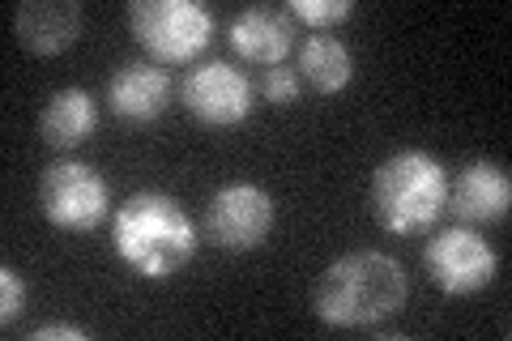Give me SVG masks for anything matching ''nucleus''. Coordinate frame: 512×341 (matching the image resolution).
Wrapping results in <instances>:
<instances>
[{"label":"nucleus","instance_id":"f257e3e1","mask_svg":"<svg viewBox=\"0 0 512 341\" xmlns=\"http://www.w3.org/2000/svg\"><path fill=\"white\" fill-rule=\"evenodd\" d=\"M197 243V222L188 218V209L171 192H128L111 214V248L146 282L175 278L197 256Z\"/></svg>","mask_w":512,"mask_h":341},{"label":"nucleus","instance_id":"f03ea898","mask_svg":"<svg viewBox=\"0 0 512 341\" xmlns=\"http://www.w3.org/2000/svg\"><path fill=\"white\" fill-rule=\"evenodd\" d=\"M410 299V278L389 252H346L312 286V312L329 329H372Z\"/></svg>","mask_w":512,"mask_h":341},{"label":"nucleus","instance_id":"7ed1b4c3","mask_svg":"<svg viewBox=\"0 0 512 341\" xmlns=\"http://www.w3.org/2000/svg\"><path fill=\"white\" fill-rule=\"evenodd\" d=\"M448 205V167L419 150H393L389 158L372 171V214L389 235H423L431 222L444 214Z\"/></svg>","mask_w":512,"mask_h":341},{"label":"nucleus","instance_id":"20e7f679","mask_svg":"<svg viewBox=\"0 0 512 341\" xmlns=\"http://www.w3.org/2000/svg\"><path fill=\"white\" fill-rule=\"evenodd\" d=\"M128 30L154 64H188L210 47L218 18L201 0H133Z\"/></svg>","mask_w":512,"mask_h":341},{"label":"nucleus","instance_id":"39448f33","mask_svg":"<svg viewBox=\"0 0 512 341\" xmlns=\"http://www.w3.org/2000/svg\"><path fill=\"white\" fill-rule=\"evenodd\" d=\"M39 214L69 235H86L111 214V184L82 158L47 162L39 175Z\"/></svg>","mask_w":512,"mask_h":341},{"label":"nucleus","instance_id":"423d86ee","mask_svg":"<svg viewBox=\"0 0 512 341\" xmlns=\"http://www.w3.org/2000/svg\"><path fill=\"white\" fill-rule=\"evenodd\" d=\"M423 269L444 295H478V290H487L495 282L500 256H495L487 235H478L470 222H457L427 239Z\"/></svg>","mask_w":512,"mask_h":341},{"label":"nucleus","instance_id":"0eeeda50","mask_svg":"<svg viewBox=\"0 0 512 341\" xmlns=\"http://www.w3.org/2000/svg\"><path fill=\"white\" fill-rule=\"evenodd\" d=\"M278 222V205L269 197V188L252 180L222 184L210 205H205V235L227 252H252L269 239Z\"/></svg>","mask_w":512,"mask_h":341},{"label":"nucleus","instance_id":"6e6552de","mask_svg":"<svg viewBox=\"0 0 512 341\" xmlns=\"http://www.w3.org/2000/svg\"><path fill=\"white\" fill-rule=\"evenodd\" d=\"M180 99L188 116L201 120L205 128H239L256 107V86L231 60H205L197 69H188Z\"/></svg>","mask_w":512,"mask_h":341},{"label":"nucleus","instance_id":"1a4fd4ad","mask_svg":"<svg viewBox=\"0 0 512 341\" xmlns=\"http://www.w3.org/2000/svg\"><path fill=\"white\" fill-rule=\"evenodd\" d=\"M461 222H500L512 209V175L504 162L495 158H470L457 171V180H448V205Z\"/></svg>","mask_w":512,"mask_h":341},{"label":"nucleus","instance_id":"9d476101","mask_svg":"<svg viewBox=\"0 0 512 341\" xmlns=\"http://www.w3.org/2000/svg\"><path fill=\"white\" fill-rule=\"evenodd\" d=\"M107 103L128 124H154L171 103V73L154 60H124L107 81Z\"/></svg>","mask_w":512,"mask_h":341},{"label":"nucleus","instance_id":"9b49d317","mask_svg":"<svg viewBox=\"0 0 512 341\" xmlns=\"http://www.w3.org/2000/svg\"><path fill=\"white\" fill-rule=\"evenodd\" d=\"M227 43L235 47L239 60L274 69V64H282L295 47V18L286 9H274V5H248L231 18Z\"/></svg>","mask_w":512,"mask_h":341},{"label":"nucleus","instance_id":"f8f14e48","mask_svg":"<svg viewBox=\"0 0 512 341\" xmlns=\"http://www.w3.org/2000/svg\"><path fill=\"white\" fill-rule=\"evenodd\" d=\"M13 35L26 52L60 56L82 35V5L77 0H22L13 9Z\"/></svg>","mask_w":512,"mask_h":341},{"label":"nucleus","instance_id":"ddd939ff","mask_svg":"<svg viewBox=\"0 0 512 341\" xmlns=\"http://www.w3.org/2000/svg\"><path fill=\"white\" fill-rule=\"evenodd\" d=\"M94 128H99V103L82 86L56 90L39 111V137L52 150H77L94 137Z\"/></svg>","mask_w":512,"mask_h":341},{"label":"nucleus","instance_id":"4468645a","mask_svg":"<svg viewBox=\"0 0 512 341\" xmlns=\"http://www.w3.org/2000/svg\"><path fill=\"white\" fill-rule=\"evenodd\" d=\"M295 73H299V81H308L316 94H338L350 86V77H355V56H350V47L338 35L316 30V35H308L295 47Z\"/></svg>","mask_w":512,"mask_h":341},{"label":"nucleus","instance_id":"2eb2a0df","mask_svg":"<svg viewBox=\"0 0 512 341\" xmlns=\"http://www.w3.org/2000/svg\"><path fill=\"white\" fill-rule=\"evenodd\" d=\"M286 13H291L295 22H303V26L329 30V26L346 22L350 13H355V5H350V0H291V5H286Z\"/></svg>","mask_w":512,"mask_h":341},{"label":"nucleus","instance_id":"dca6fc26","mask_svg":"<svg viewBox=\"0 0 512 341\" xmlns=\"http://www.w3.org/2000/svg\"><path fill=\"white\" fill-rule=\"evenodd\" d=\"M256 90H261V99H265V103L286 107V103H295V99H299L303 81H299V73H295V69H282V64H274V69H265V73H261V81H256Z\"/></svg>","mask_w":512,"mask_h":341},{"label":"nucleus","instance_id":"f3484780","mask_svg":"<svg viewBox=\"0 0 512 341\" xmlns=\"http://www.w3.org/2000/svg\"><path fill=\"white\" fill-rule=\"evenodd\" d=\"M26 312V282L13 265H0V324L13 329L18 316Z\"/></svg>","mask_w":512,"mask_h":341},{"label":"nucleus","instance_id":"a211bd4d","mask_svg":"<svg viewBox=\"0 0 512 341\" xmlns=\"http://www.w3.org/2000/svg\"><path fill=\"white\" fill-rule=\"evenodd\" d=\"M30 341H90V329L82 324H64V320H47V324H35V329H26Z\"/></svg>","mask_w":512,"mask_h":341}]
</instances>
